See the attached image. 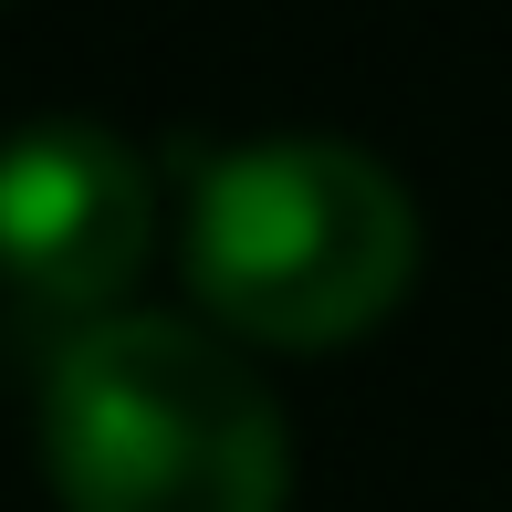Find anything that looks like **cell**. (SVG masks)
I'll list each match as a JSON object with an SVG mask.
<instances>
[{
	"label": "cell",
	"instance_id": "1",
	"mask_svg": "<svg viewBox=\"0 0 512 512\" xmlns=\"http://www.w3.org/2000/svg\"><path fill=\"white\" fill-rule=\"evenodd\" d=\"M42 471L63 512H283L293 429L230 335L105 314L42 377Z\"/></svg>",
	"mask_w": 512,
	"mask_h": 512
},
{
	"label": "cell",
	"instance_id": "2",
	"mask_svg": "<svg viewBox=\"0 0 512 512\" xmlns=\"http://www.w3.org/2000/svg\"><path fill=\"white\" fill-rule=\"evenodd\" d=\"M418 283V199L345 136H251L189 189V293L241 345L377 335Z\"/></svg>",
	"mask_w": 512,
	"mask_h": 512
},
{
	"label": "cell",
	"instance_id": "3",
	"mask_svg": "<svg viewBox=\"0 0 512 512\" xmlns=\"http://www.w3.org/2000/svg\"><path fill=\"white\" fill-rule=\"evenodd\" d=\"M157 251V178L115 126L42 115L0 136V283L11 304L84 324L126 314V283Z\"/></svg>",
	"mask_w": 512,
	"mask_h": 512
}]
</instances>
